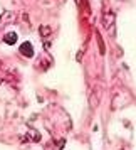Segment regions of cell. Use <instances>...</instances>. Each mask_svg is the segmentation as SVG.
I'll use <instances>...</instances> for the list:
<instances>
[{"mask_svg":"<svg viewBox=\"0 0 136 150\" xmlns=\"http://www.w3.org/2000/svg\"><path fill=\"white\" fill-rule=\"evenodd\" d=\"M20 54H24L25 57H32L34 56V46L30 42H24L20 46Z\"/></svg>","mask_w":136,"mask_h":150,"instance_id":"6da1fadb","label":"cell"},{"mask_svg":"<svg viewBox=\"0 0 136 150\" xmlns=\"http://www.w3.org/2000/svg\"><path fill=\"white\" fill-rule=\"evenodd\" d=\"M17 39H19V37H17V34H15V32H8V34H5V37H4V41L7 42V44H10V46H12V44H15V42H17Z\"/></svg>","mask_w":136,"mask_h":150,"instance_id":"7a4b0ae2","label":"cell"}]
</instances>
